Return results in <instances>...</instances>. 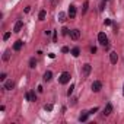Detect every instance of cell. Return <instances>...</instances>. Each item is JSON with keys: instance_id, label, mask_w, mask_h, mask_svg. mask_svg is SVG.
<instances>
[{"instance_id": "obj_27", "label": "cell", "mask_w": 124, "mask_h": 124, "mask_svg": "<svg viewBox=\"0 0 124 124\" xmlns=\"http://www.w3.org/2000/svg\"><path fill=\"white\" fill-rule=\"evenodd\" d=\"M61 53H69V47H63L61 48Z\"/></svg>"}, {"instance_id": "obj_15", "label": "cell", "mask_w": 124, "mask_h": 124, "mask_svg": "<svg viewBox=\"0 0 124 124\" xmlns=\"http://www.w3.org/2000/svg\"><path fill=\"white\" fill-rule=\"evenodd\" d=\"M89 115H91V114H89V111H83V114L79 117V121H80V123H82V121H86Z\"/></svg>"}, {"instance_id": "obj_4", "label": "cell", "mask_w": 124, "mask_h": 124, "mask_svg": "<svg viewBox=\"0 0 124 124\" xmlns=\"http://www.w3.org/2000/svg\"><path fill=\"white\" fill-rule=\"evenodd\" d=\"M67 15H69L70 19H75V18H76V6H75V5H70V6H69Z\"/></svg>"}, {"instance_id": "obj_24", "label": "cell", "mask_w": 124, "mask_h": 124, "mask_svg": "<svg viewBox=\"0 0 124 124\" xmlns=\"http://www.w3.org/2000/svg\"><path fill=\"white\" fill-rule=\"evenodd\" d=\"M9 38H10V32H6V34L3 35V39L6 41V39H9Z\"/></svg>"}, {"instance_id": "obj_30", "label": "cell", "mask_w": 124, "mask_h": 124, "mask_svg": "<svg viewBox=\"0 0 124 124\" xmlns=\"http://www.w3.org/2000/svg\"><path fill=\"white\" fill-rule=\"evenodd\" d=\"M53 42H57V34L53 35Z\"/></svg>"}, {"instance_id": "obj_2", "label": "cell", "mask_w": 124, "mask_h": 124, "mask_svg": "<svg viewBox=\"0 0 124 124\" xmlns=\"http://www.w3.org/2000/svg\"><path fill=\"white\" fill-rule=\"evenodd\" d=\"M98 41H99V44L104 45V47L108 44V38H107V35H105L104 32H99V34H98Z\"/></svg>"}, {"instance_id": "obj_12", "label": "cell", "mask_w": 124, "mask_h": 124, "mask_svg": "<svg viewBox=\"0 0 124 124\" xmlns=\"http://www.w3.org/2000/svg\"><path fill=\"white\" fill-rule=\"evenodd\" d=\"M112 112V105L111 104H107L105 108H104V115H109Z\"/></svg>"}, {"instance_id": "obj_18", "label": "cell", "mask_w": 124, "mask_h": 124, "mask_svg": "<svg viewBox=\"0 0 124 124\" xmlns=\"http://www.w3.org/2000/svg\"><path fill=\"white\" fill-rule=\"evenodd\" d=\"M9 58H10V50H6L3 54V61H8Z\"/></svg>"}, {"instance_id": "obj_3", "label": "cell", "mask_w": 124, "mask_h": 124, "mask_svg": "<svg viewBox=\"0 0 124 124\" xmlns=\"http://www.w3.org/2000/svg\"><path fill=\"white\" fill-rule=\"evenodd\" d=\"M91 70H92L91 64H83V67H82V76L83 78H88L89 73H91Z\"/></svg>"}, {"instance_id": "obj_26", "label": "cell", "mask_w": 124, "mask_h": 124, "mask_svg": "<svg viewBox=\"0 0 124 124\" xmlns=\"http://www.w3.org/2000/svg\"><path fill=\"white\" fill-rule=\"evenodd\" d=\"M0 80H2V82L6 80V73H2V75H0Z\"/></svg>"}, {"instance_id": "obj_14", "label": "cell", "mask_w": 124, "mask_h": 124, "mask_svg": "<svg viewBox=\"0 0 124 124\" xmlns=\"http://www.w3.org/2000/svg\"><path fill=\"white\" fill-rule=\"evenodd\" d=\"M51 79H53V72L47 70V72L44 73V80H45V82H50Z\"/></svg>"}, {"instance_id": "obj_16", "label": "cell", "mask_w": 124, "mask_h": 124, "mask_svg": "<svg viewBox=\"0 0 124 124\" xmlns=\"http://www.w3.org/2000/svg\"><path fill=\"white\" fill-rule=\"evenodd\" d=\"M45 16H47V12H45V10H41V12L38 13V19H39V21H44Z\"/></svg>"}, {"instance_id": "obj_9", "label": "cell", "mask_w": 124, "mask_h": 124, "mask_svg": "<svg viewBox=\"0 0 124 124\" xmlns=\"http://www.w3.org/2000/svg\"><path fill=\"white\" fill-rule=\"evenodd\" d=\"M26 99L31 101V102H35V101H37V95H35V92H34V91L28 92V93H26Z\"/></svg>"}, {"instance_id": "obj_11", "label": "cell", "mask_w": 124, "mask_h": 124, "mask_svg": "<svg viewBox=\"0 0 124 124\" xmlns=\"http://www.w3.org/2000/svg\"><path fill=\"white\" fill-rule=\"evenodd\" d=\"M22 47H23V41H22V39H18V41L13 44V50H15V51H19Z\"/></svg>"}, {"instance_id": "obj_10", "label": "cell", "mask_w": 124, "mask_h": 124, "mask_svg": "<svg viewBox=\"0 0 124 124\" xmlns=\"http://www.w3.org/2000/svg\"><path fill=\"white\" fill-rule=\"evenodd\" d=\"M109 61H111L112 64H117V61H118V54L112 51V53L109 54Z\"/></svg>"}, {"instance_id": "obj_33", "label": "cell", "mask_w": 124, "mask_h": 124, "mask_svg": "<svg viewBox=\"0 0 124 124\" xmlns=\"http://www.w3.org/2000/svg\"><path fill=\"white\" fill-rule=\"evenodd\" d=\"M123 95H124V86H123Z\"/></svg>"}, {"instance_id": "obj_19", "label": "cell", "mask_w": 124, "mask_h": 124, "mask_svg": "<svg viewBox=\"0 0 124 124\" xmlns=\"http://www.w3.org/2000/svg\"><path fill=\"white\" fill-rule=\"evenodd\" d=\"M29 67H31V69H35V67H37V60H35V58H31V60H29Z\"/></svg>"}, {"instance_id": "obj_22", "label": "cell", "mask_w": 124, "mask_h": 124, "mask_svg": "<svg viewBox=\"0 0 124 124\" xmlns=\"http://www.w3.org/2000/svg\"><path fill=\"white\" fill-rule=\"evenodd\" d=\"M73 89H75V85H70V88H69V91H67V96H70V95L73 93Z\"/></svg>"}, {"instance_id": "obj_25", "label": "cell", "mask_w": 124, "mask_h": 124, "mask_svg": "<svg viewBox=\"0 0 124 124\" xmlns=\"http://www.w3.org/2000/svg\"><path fill=\"white\" fill-rule=\"evenodd\" d=\"M98 109H99V108H98V107H93V108H92V109H91V111H89V114H95V112H96V111H98Z\"/></svg>"}, {"instance_id": "obj_1", "label": "cell", "mask_w": 124, "mask_h": 124, "mask_svg": "<svg viewBox=\"0 0 124 124\" xmlns=\"http://www.w3.org/2000/svg\"><path fill=\"white\" fill-rule=\"evenodd\" d=\"M70 78H72V76H70V73H69V72H63V73L60 75V79H58V80H60V83H61V85H66V83H69V82H70Z\"/></svg>"}, {"instance_id": "obj_32", "label": "cell", "mask_w": 124, "mask_h": 124, "mask_svg": "<svg viewBox=\"0 0 124 124\" xmlns=\"http://www.w3.org/2000/svg\"><path fill=\"white\" fill-rule=\"evenodd\" d=\"M48 57H50V58H54V57H55V54H54V53H50V54H48Z\"/></svg>"}, {"instance_id": "obj_8", "label": "cell", "mask_w": 124, "mask_h": 124, "mask_svg": "<svg viewBox=\"0 0 124 124\" xmlns=\"http://www.w3.org/2000/svg\"><path fill=\"white\" fill-rule=\"evenodd\" d=\"M22 28H23V22H22V21H18V22L15 23V26H13V32H21Z\"/></svg>"}, {"instance_id": "obj_20", "label": "cell", "mask_w": 124, "mask_h": 124, "mask_svg": "<svg viewBox=\"0 0 124 124\" xmlns=\"http://www.w3.org/2000/svg\"><path fill=\"white\" fill-rule=\"evenodd\" d=\"M44 109L45 111H53V104H45L44 105Z\"/></svg>"}, {"instance_id": "obj_7", "label": "cell", "mask_w": 124, "mask_h": 124, "mask_svg": "<svg viewBox=\"0 0 124 124\" xmlns=\"http://www.w3.org/2000/svg\"><path fill=\"white\" fill-rule=\"evenodd\" d=\"M101 88H102V83H101L99 80H95V82L92 83V91H93V92H99Z\"/></svg>"}, {"instance_id": "obj_17", "label": "cell", "mask_w": 124, "mask_h": 124, "mask_svg": "<svg viewBox=\"0 0 124 124\" xmlns=\"http://www.w3.org/2000/svg\"><path fill=\"white\" fill-rule=\"evenodd\" d=\"M79 54H80V50H79L78 47H75V48L72 50V55H73V57H79Z\"/></svg>"}, {"instance_id": "obj_6", "label": "cell", "mask_w": 124, "mask_h": 124, "mask_svg": "<svg viewBox=\"0 0 124 124\" xmlns=\"http://www.w3.org/2000/svg\"><path fill=\"white\" fill-rule=\"evenodd\" d=\"M13 86H15V83L12 80H5V83H3V89L5 91H12Z\"/></svg>"}, {"instance_id": "obj_23", "label": "cell", "mask_w": 124, "mask_h": 124, "mask_svg": "<svg viewBox=\"0 0 124 124\" xmlns=\"http://www.w3.org/2000/svg\"><path fill=\"white\" fill-rule=\"evenodd\" d=\"M61 34H63V35H69L70 32H69V29H67V28H63V29H61Z\"/></svg>"}, {"instance_id": "obj_5", "label": "cell", "mask_w": 124, "mask_h": 124, "mask_svg": "<svg viewBox=\"0 0 124 124\" xmlns=\"http://www.w3.org/2000/svg\"><path fill=\"white\" fill-rule=\"evenodd\" d=\"M69 35H70V38H72V39H75V41H76V39H79V38H80V31H79V29H72Z\"/></svg>"}, {"instance_id": "obj_29", "label": "cell", "mask_w": 124, "mask_h": 124, "mask_svg": "<svg viewBox=\"0 0 124 124\" xmlns=\"http://www.w3.org/2000/svg\"><path fill=\"white\" fill-rule=\"evenodd\" d=\"M104 8H105V5H104V3H101V5H99V10L102 12V10H104Z\"/></svg>"}, {"instance_id": "obj_21", "label": "cell", "mask_w": 124, "mask_h": 124, "mask_svg": "<svg viewBox=\"0 0 124 124\" xmlns=\"http://www.w3.org/2000/svg\"><path fill=\"white\" fill-rule=\"evenodd\" d=\"M88 6H89V3L85 2V3H83V9H82V13H86V12H88Z\"/></svg>"}, {"instance_id": "obj_13", "label": "cell", "mask_w": 124, "mask_h": 124, "mask_svg": "<svg viewBox=\"0 0 124 124\" xmlns=\"http://www.w3.org/2000/svg\"><path fill=\"white\" fill-rule=\"evenodd\" d=\"M57 18H58L60 22H66V21H67V15H66L64 12H58V16H57Z\"/></svg>"}, {"instance_id": "obj_28", "label": "cell", "mask_w": 124, "mask_h": 124, "mask_svg": "<svg viewBox=\"0 0 124 124\" xmlns=\"http://www.w3.org/2000/svg\"><path fill=\"white\" fill-rule=\"evenodd\" d=\"M111 23H112L111 19H105V25H111Z\"/></svg>"}, {"instance_id": "obj_31", "label": "cell", "mask_w": 124, "mask_h": 124, "mask_svg": "<svg viewBox=\"0 0 124 124\" xmlns=\"http://www.w3.org/2000/svg\"><path fill=\"white\" fill-rule=\"evenodd\" d=\"M91 53L95 54V53H96V47H92V48H91Z\"/></svg>"}]
</instances>
